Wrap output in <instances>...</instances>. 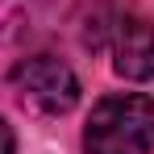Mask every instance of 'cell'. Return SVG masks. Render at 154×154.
<instances>
[{
    "label": "cell",
    "mask_w": 154,
    "mask_h": 154,
    "mask_svg": "<svg viewBox=\"0 0 154 154\" xmlns=\"http://www.w3.org/2000/svg\"><path fill=\"white\" fill-rule=\"evenodd\" d=\"M88 154H150L154 150V100L150 96H108L92 108L83 129Z\"/></svg>",
    "instance_id": "1"
},
{
    "label": "cell",
    "mask_w": 154,
    "mask_h": 154,
    "mask_svg": "<svg viewBox=\"0 0 154 154\" xmlns=\"http://www.w3.org/2000/svg\"><path fill=\"white\" fill-rule=\"evenodd\" d=\"M13 92H17L21 108H29V112H38V117H63L79 100V79L63 58L33 54V58H21L13 67Z\"/></svg>",
    "instance_id": "2"
},
{
    "label": "cell",
    "mask_w": 154,
    "mask_h": 154,
    "mask_svg": "<svg viewBox=\"0 0 154 154\" xmlns=\"http://www.w3.org/2000/svg\"><path fill=\"white\" fill-rule=\"evenodd\" d=\"M112 67L121 79H154V21L121 13L112 21Z\"/></svg>",
    "instance_id": "3"
},
{
    "label": "cell",
    "mask_w": 154,
    "mask_h": 154,
    "mask_svg": "<svg viewBox=\"0 0 154 154\" xmlns=\"http://www.w3.org/2000/svg\"><path fill=\"white\" fill-rule=\"evenodd\" d=\"M0 154H17V137H13V129L4 125V117H0Z\"/></svg>",
    "instance_id": "4"
}]
</instances>
